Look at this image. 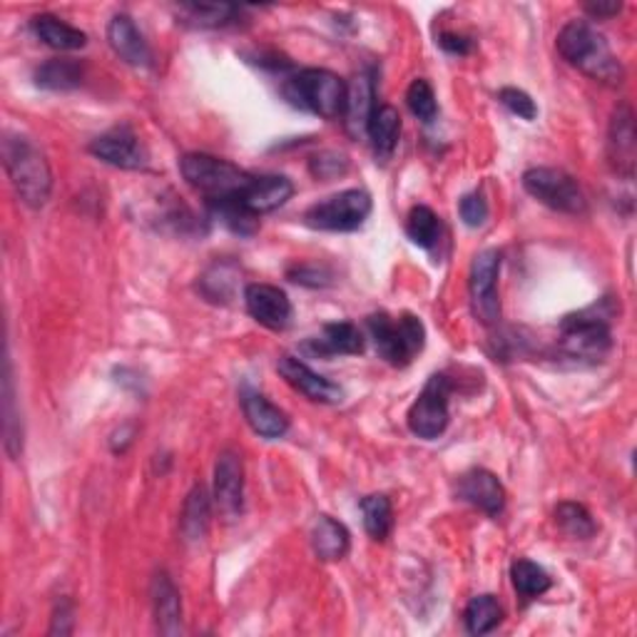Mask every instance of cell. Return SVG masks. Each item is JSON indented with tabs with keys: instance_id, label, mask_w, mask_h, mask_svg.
<instances>
[{
	"instance_id": "1",
	"label": "cell",
	"mask_w": 637,
	"mask_h": 637,
	"mask_svg": "<svg viewBox=\"0 0 637 637\" xmlns=\"http://www.w3.org/2000/svg\"><path fill=\"white\" fill-rule=\"evenodd\" d=\"M558 52L570 62L573 68H578L582 75L603 85H621L625 78L623 62L610 50L607 40L600 35L593 25L586 21H570L565 23L558 33Z\"/></svg>"
},
{
	"instance_id": "2",
	"label": "cell",
	"mask_w": 637,
	"mask_h": 637,
	"mask_svg": "<svg viewBox=\"0 0 637 637\" xmlns=\"http://www.w3.org/2000/svg\"><path fill=\"white\" fill-rule=\"evenodd\" d=\"M3 165L15 194L33 210L45 208L52 192V173L43 152L21 134H5Z\"/></svg>"
},
{
	"instance_id": "3",
	"label": "cell",
	"mask_w": 637,
	"mask_h": 637,
	"mask_svg": "<svg viewBox=\"0 0 637 637\" xmlns=\"http://www.w3.org/2000/svg\"><path fill=\"white\" fill-rule=\"evenodd\" d=\"M179 173H182L187 185L208 197V202H241L257 179V175L247 173V169L232 165L222 157L204 155V152H192V155L179 160Z\"/></svg>"
},
{
	"instance_id": "4",
	"label": "cell",
	"mask_w": 637,
	"mask_h": 637,
	"mask_svg": "<svg viewBox=\"0 0 637 637\" xmlns=\"http://www.w3.org/2000/svg\"><path fill=\"white\" fill-rule=\"evenodd\" d=\"M613 317L615 309L607 299L565 317L561 325V349L580 362H603L613 349V331H610Z\"/></svg>"
},
{
	"instance_id": "5",
	"label": "cell",
	"mask_w": 637,
	"mask_h": 637,
	"mask_svg": "<svg viewBox=\"0 0 637 637\" xmlns=\"http://www.w3.org/2000/svg\"><path fill=\"white\" fill-rule=\"evenodd\" d=\"M284 95L292 105L309 110L325 120H337L344 115L346 85L337 73L325 68H307L286 80Z\"/></svg>"
},
{
	"instance_id": "6",
	"label": "cell",
	"mask_w": 637,
	"mask_h": 637,
	"mask_svg": "<svg viewBox=\"0 0 637 637\" xmlns=\"http://www.w3.org/2000/svg\"><path fill=\"white\" fill-rule=\"evenodd\" d=\"M366 325H369L376 352L391 366H409L424 352L426 327L416 314H401V317L393 319L381 311L371 314Z\"/></svg>"
},
{
	"instance_id": "7",
	"label": "cell",
	"mask_w": 637,
	"mask_h": 637,
	"mask_svg": "<svg viewBox=\"0 0 637 637\" xmlns=\"http://www.w3.org/2000/svg\"><path fill=\"white\" fill-rule=\"evenodd\" d=\"M523 187L533 200L555 212L582 214L588 210L586 194H582L576 177L558 167H531L523 175Z\"/></svg>"
},
{
	"instance_id": "8",
	"label": "cell",
	"mask_w": 637,
	"mask_h": 637,
	"mask_svg": "<svg viewBox=\"0 0 637 637\" xmlns=\"http://www.w3.org/2000/svg\"><path fill=\"white\" fill-rule=\"evenodd\" d=\"M371 197L364 190H344L334 197H327L325 202L311 204L304 212V222L311 229L321 232H354L369 220Z\"/></svg>"
},
{
	"instance_id": "9",
	"label": "cell",
	"mask_w": 637,
	"mask_h": 637,
	"mask_svg": "<svg viewBox=\"0 0 637 637\" xmlns=\"http://www.w3.org/2000/svg\"><path fill=\"white\" fill-rule=\"evenodd\" d=\"M448 399H451V381L446 374H434L426 381L424 391L418 393L414 406L409 409L411 434L424 438V441H434L441 436L451 421Z\"/></svg>"
},
{
	"instance_id": "10",
	"label": "cell",
	"mask_w": 637,
	"mask_h": 637,
	"mask_svg": "<svg viewBox=\"0 0 637 637\" xmlns=\"http://www.w3.org/2000/svg\"><path fill=\"white\" fill-rule=\"evenodd\" d=\"M498 274H500L498 249H483V252L475 255L469 274V290L473 314L483 321V325H496L500 317Z\"/></svg>"
},
{
	"instance_id": "11",
	"label": "cell",
	"mask_w": 637,
	"mask_h": 637,
	"mask_svg": "<svg viewBox=\"0 0 637 637\" xmlns=\"http://www.w3.org/2000/svg\"><path fill=\"white\" fill-rule=\"evenodd\" d=\"M214 506L224 518L235 520L245 504V469L237 451L224 448L214 463Z\"/></svg>"
},
{
	"instance_id": "12",
	"label": "cell",
	"mask_w": 637,
	"mask_h": 637,
	"mask_svg": "<svg viewBox=\"0 0 637 637\" xmlns=\"http://www.w3.org/2000/svg\"><path fill=\"white\" fill-rule=\"evenodd\" d=\"M90 152L97 160H103V163L120 169H140L148 163L140 138L128 125H120V128H113L101 134V138H95L90 142Z\"/></svg>"
},
{
	"instance_id": "13",
	"label": "cell",
	"mask_w": 637,
	"mask_h": 637,
	"mask_svg": "<svg viewBox=\"0 0 637 637\" xmlns=\"http://www.w3.org/2000/svg\"><path fill=\"white\" fill-rule=\"evenodd\" d=\"M635 150H637V134H635V113L627 103H621L613 110L607 128V157L613 163L615 173L625 179H633L635 175Z\"/></svg>"
},
{
	"instance_id": "14",
	"label": "cell",
	"mask_w": 637,
	"mask_h": 637,
	"mask_svg": "<svg viewBox=\"0 0 637 637\" xmlns=\"http://www.w3.org/2000/svg\"><path fill=\"white\" fill-rule=\"evenodd\" d=\"M245 304H247L249 317L267 329L284 331L292 325V317H294L292 302L280 290V286L249 284L245 290Z\"/></svg>"
},
{
	"instance_id": "15",
	"label": "cell",
	"mask_w": 637,
	"mask_h": 637,
	"mask_svg": "<svg viewBox=\"0 0 637 637\" xmlns=\"http://www.w3.org/2000/svg\"><path fill=\"white\" fill-rule=\"evenodd\" d=\"M456 496L475 506L491 518H498L506 508V488L496 473L486 469H471L456 483Z\"/></svg>"
},
{
	"instance_id": "16",
	"label": "cell",
	"mask_w": 637,
	"mask_h": 637,
	"mask_svg": "<svg viewBox=\"0 0 637 637\" xmlns=\"http://www.w3.org/2000/svg\"><path fill=\"white\" fill-rule=\"evenodd\" d=\"M276 369H280L282 379L290 384L292 389H297L299 393H304V397H307L309 401L339 403L341 399H344V389H341L339 384L329 381L327 376H321L317 371H311L309 366L297 356H290V354L280 356Z\"/></svg>"
},
{
	"instance_id": "17",
	"label": "cell",
	"mask_w": 637,
	"mask_h": 637,
	"mask_svg": "<svg viewBox=\"0 0 637 637\" xmlns=\"http://www.w3.org/2000/svg\"><path fill=\"white\" fill-rule=\"evenodd\" d=\"M107 43L115 50V56L122 58L132 68H150L152 66V50L145 40V35L138 31V25L130 15H115L107 23Z\"/></svg>"
},
{
	"instance_id": "18",
	"label": "cell",
	"mask_w": 637,
	"mask_h": 637,
	"mask_svg": "<svg viewBox=\"0 0 637 637\" xmlns=\"http://www.w3.org/2000/svg\"><path fill=\"white\" fill-rule=\"evenodd\" d=\"M241 411H245L255 434L269 438V441L282 438L286 430H290V416L259 391L252 389L241 391Z\"/></svg>"
},
{
	"instance_id": "19",
	"label": "cell",
	"mask_w": 637,
	"mask_h": 637,
	"mask_svg": "<svg viewBox=\"0 0 637 637\" xmlns=\"http://www.w3.org/2000/svg\"><path fill=\"white\" fill-rule=\"evenodd\" d=\"M376 110L374 105V80L371 75L358 73L352 78V83L346 85V105H344V125L346 132L354 140H362L369 128V120Z\"/></svg>"
},
{
	"instance_id": "20",
	"label": "cell",
	"mask_w": 637,
	"mask_h": 637,
	"mask_svg": "<svg viewBox=\"0 0 637 637\" xmlns=\"http://www.w3.org/2000/svg\"><path fill=\"white\" fill-rule=\"evenodd\" d=\"M152 610H155L157 630L163 635H179L182 633V600L179 590L175 588L173 578L167 573H157L152 578Z\"/></svg>"
},
{
	"instance_id": "21",
	"label": "cell",
	"mask_w": 637,
	"mask_h": 637,
	"mask_svg": "<svg viewBox=\"0 0 637 637\" xmlns=\"http://www.w3.org/2000/svg\"><path fill=\"white\" fill-rule=\"evenodd\" d=\"M304 346L319 356H354L364 352V334L352 321H334L321 329V337L309 339Z\"/></svg>"
},
{
	"instance_id": "22",
	"label": "cell",
	"mask_w": 637,
	"mask_h": 637,
	"mask_svg": "<svg viewBox=\"0 0 637 637\" xmlns=\"http://www.w3.org/2000/svg\"><path fill=\"white\" fill-rule=\"evenodd\" d=\"M3 446H5L8 459H13V461L21 459L23 424H21V411H17L11 352L5 354V371H3Z\"/></svg>"
},
{
	"instance_id": "23",
	"label": "cell",
	"mask_w": 637,
	"mask_h": 637,
	"mask_svg": "<svg viewBox=\"0 0 637 637\" xmlns=\"http://www.w3.org/2000/svg\"><path fill=\"white\" fill-rule=\"evenodd\" d=\"M292 194H294V185L286 177H282V175H262V177H259L257 175L252 190L247 192V197L241 200V204H245L249 212H255L259 217V214H267V212H274V210L284 208V204L292 200Z\"/></svg>"
},
{
	"instance_id": "24",
	"label": "cell",
	"mask_w": 637,
	"mask_h": 637,
	"mask_svg": "<svg viewBox=\"0 0 637 637\" xmlns=\"http://www.w3.org/2000/svg\"><path fill=\"white\" fill-rule=\"evenodd\" d=\"M311 548L319 561L334 563L346 558L349 548H352V535H349L346 526L339 523L337 518L319 516L311 528Z\"/></svg>"
},
{
	"instance_id": "25",
	"label": "cell",
	"mask_w": 637,
	"mask_h": 637,
	"mask_svg": "<svg viewBox=\"0 0 637 637\" xmlns=\"http://www.w3.org/2000/svg\"><path fill=\"white\" fill-rule=\"evenodd\" d=\"M366 134H369L374 155L386 163L393 152H397L399 138H401V115L393 105H379L371 115L369 128H366Z\"/></svg>"
},
{
	"instance_id": "26",
	"label": "cell",
	"mask_w": 637,
	"mask_h": 637,
	"mask_svg": "<svg viewBox=\"0 0 637 637\" xmlns=\"http://www.w3.org/2000/svg\"><path fill=\"white\" fill-rule=\"evenodd\" d=\"M33 33L38 35L48 48L60 50V52L83 50L87 45V35L83 31L66 21H60V17L50 13H40L33 17Z\"/></svg>"
},
{
	"instance_id": "27",
	"label": "cell",
	"mask_w": 637,
	"mask_h": 637,
	"mask_svg": "<svg viewBox=\"0 0 637 637\" xmlns=\"http://www.w3.org/2000/svg\"><path fill=\"white\" fill-rule=\"evenodd\" d=\"M210 516H212V504H210L208 488L194 486L190 491V496H187V500H185L182 520H179L187 543H200L202 538L208 535Z\"/></svg>"
},
{
	"instance_id": "28",
	"label": "cell",
	"mask_w": 637,
	"mask_h": 637,
	"mask_svg": "<svg viewBox=\"0 0 637 637\" xmlns=\"http://www.w3.org/2000/svg\"><path fill=\"white\" fill-rule=\"evenodd\" d=\"M85 70L78 60H48L35 70V85L45 90H56V93H66V90H75L83 85Z\"/></svg>"
},
{
	"instance_id": "29",
	"label": "cell",
	"mask_w": 637,
	"mask_h": 637,
	"mask_svg": "<svg viewBox=\"0 0 637 637\" xmlns=\"http://www.w3.org/2000/svg\"><path fill=\"white\" fill-rule=\"evenodd\" d=\"M510 578H514L516 593L526 600L545 595L553 586V580L548 573H545L543 565H538L528 558H520L510 565Z\"/></svg>"
},
{
	"instance_id": "30",
	"label": "cell",
	"mask_w": 637,
	"mask_h": 637,
	"mask_svg": "<svg viewBox=\"0 0 637 637\" xmlns=\"http://www.w3.org/2000/svg\"><path fill=\"white\" fill-rule=\"evenodd\" d=\"M177 15H182L185 23L197 25V28H222V25L235 23L239 8L227 3H182L177 8Z\"/></svg>"
},
{
	"instance_id": "31",
	"label": "cell",
	"mask_w": 637,
	"mask_h": 637,
	"mask_svg": "<svg viewBox=\"0 0 637 637\" xmlns=\"http://www.w3.org/2000/svg\"><path fill=\"white\" fill-rule=\"evenodd\" d=\"M500 621H504V607H500V603L493 595H475L465 605L463 623L471 635H486L496 630Z\"/></svg>"
},
{
	"instance_id": "32",
	"label": "cell",
	"mask_w": 637,
	"mask_h": 637,
	"mask_svg": "<svg viewBox=\"0 0 637 637\" xmlns=\"http://www.w3.org/2000/svg\"><path fill=\"white\" fill-rule=\"evenodd\" d=\"M553 518L555 526H558L565 535L576 538V541H588V538H593L598 531L590 510L580 504H573V500H563V504H558Z\"/></svg>"
},
{
	"instance_id": "33",
	"label": "cell",
	"mask_w": 637,
	"mask_h": 637,
	"mask_svg": "<svg viewBox=\"0 0 637 637\" xmlns=\"http://www.w3.org/2000/svg\"><path fill=\"white\" fill-rule=\"evenodd\" d=\"M362 516H364V528L374 541H386L393 528V506L389 496L384 493H374V496H366L362 500Z\"/></svg>"
},
{
	"instance_id": "34",
	"label": "cell",
	"mask_w": 637,
	"mask_h": 637,
	"mask_svg": "<svg viewBox=\"0 0 637 637\" xmlns=\"http://www.w3.org/2000/svg\"><path fill=\"white\" fill-rule=\"evenodd\" d=\"M406 235L414 245L430 249L438 241V235H441V222H438V214L430 208H426V204H416V208L409 212Z\"/></svg>"
},
{
	"instance_id": "35",
	"label": "cell",
	"mask_w": 637,
	"mask_h": 637,
	"mask_svg": "<svg viewBox=\"0 0 637 637\" xmlns=\"http://www.w3.org/2000/svg\"><path fill=\"white\" fill-rule=\"evenodd\" d=\"M210 210L214 217H217L222 224H227L232 232H237V235H255L259 229V220L255 212H249L245 204L237 202V200H227V202H210Z\"/></svg>"
},
{
	"instance_id": "36",
	"label": "cell",
	"mask_w": 637,
	"mask_h": 637,
	"mask_svg": "<svg viewBox=\"0 0 637 637\" xmlns=\"http://www.w3.org/2000/svg\"><path fill=\"white\" fill-rule=\"evenodd\" d=\"M406 105H409V110L414 113V118H418L421 122H434L436 120L438 103H436V93H434V87H430L428 80L418 78V80H414V83L409 85Z\"/></svg>"
},
{
	"instance_id": "37",
	"label": "cell",
	"mask_w": 637,
	"mask_h": 637,
	"mask_svg": "<svg viewBox=\"0 0 637 637\" xmlns=\"http://www.w3.org/2000/svg\"><path fill=\"white\" fill-rule=\"evenodd\" d=\"M498 101L500 105L510 110L514 115H518L520 120H535L538 118V105L531 95L526 93V90H518V87H504L498 93Z\"/></svg>"
},
{
	"instance_id": "38",
	"label": "cell",
	"mask_w": 637,
	"mask_h": 637,
	"mask_svg": "<svg viewBox=\"0 0 637 637\" xmlns=\"http://www.w3.org/2000/svg\"><path fill=\"white\" fill-rule=\"evenodd\" d=\"M309 167H311V175L314 177H319V179H334V177L346 175L349 160H346V155H341V152L325 150V152H319V155L311 160Z\"/></svg>"
},
{
	"instance_id": "39",
	"label": "cell",
	"mask_w": 637,
	"mask_h": 637,
	"mask_svg": "<svg viewBox=\"0 0 637 637\" xmlns=\"http://www.w3.org/2000/svg\"><path fill=\"white\" fill-rule=\"evenodd\" d=\"M459 212H461V220L469 224V227H481V224H486L488 220L486 197H483L481 192H469L465 197H461Z\"/></svg>"
},
{
	"instance_id": "40",
	"label": "cell",
	"mask_w": 637,
	"mask_h": 637,
	"mask_svg": "<svg viewBox=\"0 0 637 637\" xmlns=\"http://www.w3.org/2000/svg\"><path fill=\"white\" fill-rule=\"evenodd\" d=\"M75 627V610L70 600H60L52 610V623H50V635H70Z\"/></svg>"
},
{
	"instance_id": "41",
	"label": "cell",
	"mask_w": 637,
	"mask_h": 637,
	"mask_svg": "<svg viewBox=\"0 0 637 637\" xmlns=\"http://www.w3.org/2000/svg\"><path fill=\"white\" fill-rule=\"evenodd\" d=\"M290 280L297 282V284H307V286H327L329 284V272L319 267H297V269H290Z\"/></svg>"
},
{
	"instance_id": "42",
	"label": "cell",
	"mask_w": 637,
	"mask_h": 637,
	"mask_svg": "<svg viewBox=\"0 0 637 637\" xmlns=\"http://www.w3.org/2000/svg\"><path fill=\"white\" fill-rule=\"evenodd\" d=\"M438 45L446 52H451V56H469V52L473 50V40L469 38V35H461V33H441L438 35Z\"/></svg>"
},
{
	"instance_id": "43",
	"label": "cell",
	"mask_w": 637,
	"mask_h": 637,
	"mask_svg": "<svg viewBox=\"0 0 637 637\" xmlns=\"http://www.w3.org/2000/svg\"><path fill=\"white\" fill-rule=\"evenodd\" d=\"M586 13L590 17H595V21H605V17H613L623 11V3H617V0H598V3H586Z\"/></svg>"
}]
</instances>
